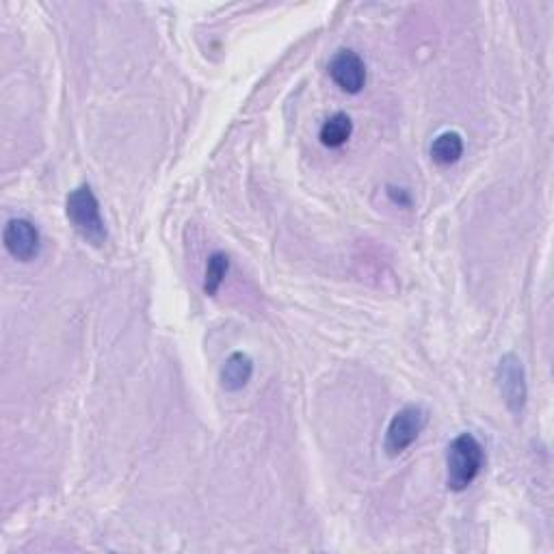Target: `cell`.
<instances>
[{"instance_id": "1", "label": "cell", "mask_w": 554, "mask_h": 554, "mask_svg": "<svg viewBox=\"0 0 554 554\" xmlns=\"http://www.w3.org/2000/svg\"><path fill=\"white\" fill-rule=\"evenodd\" d=\"M485 464V453L479 440L470 433H461L448 444L446 451V483L448 490L464 492L479 477Z\"/></svg>"}, {"instance_id": "2", "label": "cell", "mask_w": 554, "mask_h": 554, "mask_svg": "<svg viewBox=\"0 0 554 554\" xmlns=\"http://www.w3.org/2000/svg\"><path fill=\"white\" fill-rule=\"evenodd\" d=\"M65 213H68L74 230L81 234L85 241L94 245H102L107 241V228H104V221L100 215V204L89 184H81V187L68 195Z\"/></svg>"}, {"instance_id": "3", "label": "cell", "mask_w": 554, "mask_h": 554, "mask_svg": "<svg viewBox=\"0 0 554 554\" xmlns=\"http://www.w3.org/2000/svg\"><path fill=\"white\" fill-rule=\"evenodd\" d=\"M427 412L418 405H410L401 410L397 416L390 420L388 431H386V453L390 457H399L410 448L418 435L422 433L427 425Z\"/></svg>"}, {"instance_id": "4", "label": "cell", "mask_w": 554, "mask_h": 554, "mask_svg": "<svg viewBox=\"0 0 554 554\" xmlns=\"http://www.w3.org/2000/svg\"><path fill=\"white\" fill-rule=\"evenodd\" d=\"M498 388L513 414H520L526 403V377L524 366L516 355H505L498 366Z\"/></svg>"}, {"instance_id": "5", "label": "cell", "mask_w": 554, "mask_h": 554, "mask_svg": "<svg viewBox=\"0 0 554 554\" xmlns=\"http://www.w3.org/2000/svg\"><path fill=\"white\" fill-rule=\"evenodd\" d=\"M329 76L347 94H360L366 85V65L358 52L340 50L329 63Z\"/></svg>"}, {"instance_id": "6", "label": "cell", "mask_w": 554, "mask_h": 554, "mask_svg": "<svg viewBox=\"0 0 554 554\" xmlns=\"http://www.w3.org/2000/svg\"><path fill=\"white\" fill-rule=\"evenodd\" d=\"M3 241L7 252L20 262H29L37 258L39 247H42V239H39L37 228L26 219H11L5 226Z\"/></svg>"}, {"instance_id": "7", "label": "cell", "mask_w": 554, "mask_h": 554, "mask_svg": "<svg viewBox=\"0 0 554 554\" xmlns=\"http://www.w3.org/2000/svg\"><path fill=\"white\" fill-rule=\"evenodd\" d=\"M252 375H254L252 358L243 351H236L221 368V386L228 392H239L249 384Z\"/></svg>"}, {"instance_id": "8", "label": "cell", "mask_w": 554, "mask_h": 554, "mask_svg": "<svg viewBox=\"0 0 554 554\" xmlns=\"http://www.w3.org/2000/svg\"><path fill=\"white\" fill-rule=\"evenodd\" d=\"M353 135V122L347 113H336L327 117L321 126V143L325 148H342Z\"/></svg>"}, {"instance_id": "9", "label": "cell", "mask_w": 554, "mask_h": 554, "mask_svg": "<svg viewBox=\"0 0 554 554\" xmlns=\"http://www.w3.org/2000/svg\"><path fill=\"white\" fill-rule=\"evenodd\" d=\"M464 154V139L457 133H442L431 145V158L438 165H455Z\"/></svg>"}, {"instance_id": "10", "label": "cell", "mask_w": 554, "mask_h": 554, "mask_svg": "<svg viewBox=\"0 0 554 554\" xmlns=\"http://www.w3.org/2000/svg\"><path fill=\"white\" fill-rule=\"evenodd\" d=\"M230 269V260L226 254H213L208 258L206 265V280H204V293L206 295H217V290L221 288L223 280H226V273Z\"/></svg>"}, {"instance_id": "11", "label": "cell", "mask_w": 554, "mask_h": 554, "mask_svg": "<svg viewBox=\"0 0 554 554\" xmlns=\"http://www.w3.org/2000/svg\"><path fill=\"white\" fill-rule=\"evenodd\" d=\"M388 195L392 197V202L403 204V206H410V195H407L403 189H392V187H390Z\"/></svg>"}]
</instances>
